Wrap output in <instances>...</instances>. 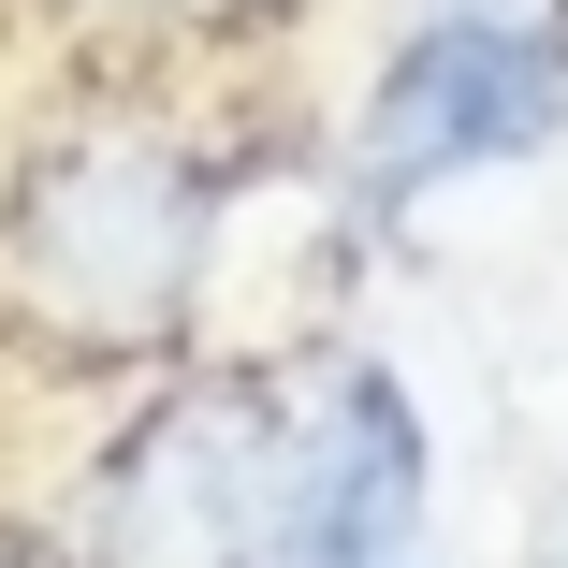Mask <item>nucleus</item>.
Segmentation results:
<instances>
[{
	"label": "nucleus",
	"mask_w": 568,
	"mask_h": 568,
	"mask_svg": "<svg viewBox=\"0 0 568 568\" xmlns=\"http://www.w3.org/2000/svg\"><path fill=\"white\" fill-rule=\"evenodd\" d=\"M568 132V44L525 16H437L365 73V132L351 175L379 204L437 190V175H481V161H539Z\"/></svg>",
	"instance_id": "f03ea898"
},
{
	"label": "nucleus",
	"mask_w": 568,
	"mask_h": 568,
	"mask_svg": "<svg viewBox=\"0 0 568 568\" xmlns=\"http://www.w3.org/2000/svg\"><path fill=\"white\" fill-rule=\"evenodd\" d=\"M423 539V408L394 365H335L277 423V568H394Z\"/></svg>",
	"instance_id": "20e7f679"
},
{
	"label": "nucleus",
	"mask_w": 568,
	"mask_h": 568,
	"mask_svg": "<svg viewBox=\"0 0 568 568\" xmlns=\"http://www.w3.org/2000/svg\"><path fill=\"white\" fill-rule=\"evenodd\" d=\"M204 234H219V204H204L190 146L102 118V132H59L16 175L0 277H16V321H44L59 351H161L190 321Z\"/></svg>",
	"instance_id": "f257e3e1"
},
{
	"label": "nucleus",
	"mask_w": 568,
	"mask_h": 568,
	"mask_svg": "<svg viewBox=\"0 0 568 568\" xmlns=\"http://www.w3.org/2000/svg\"><path fill=\"white\" fill-rule=\"evenodd\" d=\"M102 568H277V423L248 394L161 408L88 510Z\"/></svg>",
	"instance_id": "7ed1b4c3"
}]
</instances>
